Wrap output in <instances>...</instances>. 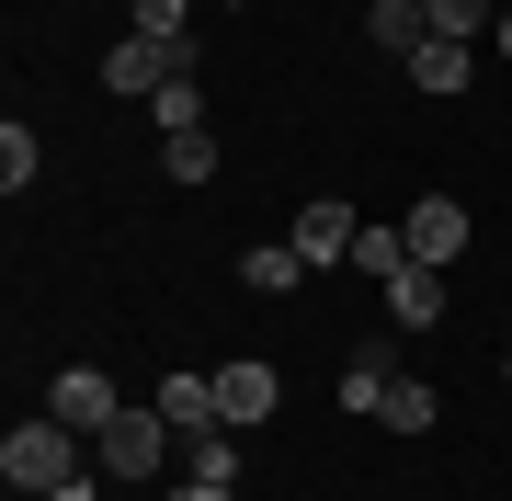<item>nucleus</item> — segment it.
<instances>
[{"label": "nucleus", "instance_id": "nucleus-13", "mask_svg": "<svg viewBox=\"0 0 512 501\" xmlns=\"http://www.w3.org/2000/svg\"><path fill=\"white\" fill-rule=\"evenodd\" d=\"M433 422H444V399L421 376H387V433H433Z\"/></svg>", "mask_w": 512, "mask_h": 501}, {"label": "nucleus", "instance_id": "nucleus-7", "mask_svg": "<svg viewBox=\"0 0 512 501\" xmlns=\"http://www.w3.org/2000/svg\"><path fill=\"white\" fill-rule=\"evenodd\" d=\"M399 228H410V262H456V251H467V205H456V194H421Z\"/></svg>", "mask_w": 512, "mask_h": 501}, {"label": "nucleus", "instance_id": "nucleus-17", "mask_svg": "<svg viewBox=\"0 0 512 501\" xmlns=\"http://www.w3.org/2000/svg\"><path fill=\"white\" fill-rule=\"evenodd\" d=\"M342 410H365V422L387 410V353H353L342 365Z\"/></svg>", "mask_w": 512, "mask_h": 501}, {"label": "nucleus", "instance_id": "nucleus-20", "mask_svg": "<svg viewBox=\"0 0 512 501\" xmlns=\"http://www.w3.org/2000/svg\"><path fill=\"white\" fill-rule=\"evenodd\" d=\"M126 12H137V35H160V46L194 35V0H126Z\"/></svg>", "mask_w": 512, "mask_h": 501}, {"label": "nucleus", "instance_id": "nucleus-19", "mask_svg": "<svg viewBox=\"0 0 512 501\" xmlns=\"http://www.w3.org/2000/svg\"><path fill=\"white\" fill-rule=\"evenodd\" d=\"M183 445H194V479L205 490H239V445H228V433H183Z\"/></svg>", "mask_w": 512, "mask_h": 501}, {"label": "nucleus", "instance_id": "nucleus-4", "mask_svg": "<svg viewBox=\"0 0 512 501\" xmlns=\"http://www.w3.org/2000/svg\"><path fill=\"white\" fill-rule=\"evenodd\" d=\"M274 399H285V376L262 365V353H228V365H217V410H228V433L274 422Z\"/></svg>", "mask_w": 512, "mask_h": 501}, {"label": "nucleus", "instance_id": "nucleus-2", "mask_svg": "<svg viewBox=\"0 0 512 501\" xmlns=\"http://www.w3.org/2000/svg\"><path fill=\"white\" fill-rule=\"evenodd\" d=\"M194 69H205V57H194V35H183V46L126 35V46L103 57V92H114V103H148V92H171V80H194Z\"/></svg>", "mask_w": 512, "mask_h": 501}, {"label": "nucleus", "instance_id": "nucleus-1", "mask_svg": "<svg viewBox=\"0 0 512 501\" xmlns=\"http://www.w3.org/2000/svg\"><path fill=\"white\" fill-rule=\"evenodd\" d=\"M0 479H12V490H69L80 479V433L69 422H57V410H46V422H12V433H0Z\"/></svg>", "mask_w": 512, "mask_h": 501}, {"label": "nucleus", "instance_id": "nucleus-10", "mask_svg": "<svg viewBox=\"0 0 512 501\" xmlns=\"http://www.w3.org/2000/svg\"><path fill=\"white\" fill-rule=\"evenodd\" d=\"M365 35L387 46V69H410V57L433 46V12H421V0H376V12H365Z\"/></svg>", "mask_w": 512, "mask_h": 501}, {"label": "nucleus", "instance_id": "nucleus-12", "mask_svg": "<svg viewBox=\"0 0 512 501\" xmlns=\"http://www.w3.org/2000/svg\"><path fill=\"white\" fill-rule=\"evenodd\" d=\"M296 274H308V251H296V240H262V251H239V285H251V297H285Z\"/></svg>", "mask_w": 512, "mask_h": 501}, {"label": "nucleus", "instance_id": "nucleus-6", "mask_svg": "<svg viewBox=\"0 0 512 501\" xmlns=\"http://www.w3.org/2000/svg\"><path fill=\"white\" fill-rule=\"evenodd\" d=\"M353 240H365V217H353L342 194H319L308 217H296V251H308V274H319V262H353Z\"/></svg>", "mask_w": 512, "mask_h": 501}, {"label": "nucleus", "instance_id": "nucleus-3", "mask_svg": "<svg viewBox=\"0 0 512 501\" xmlns=\"http://www.w3.org/2000/svg\"><path fill=\"white\" fill-rule=\"evenodd\" d=\"M160 456H171V422H160V399H148V410H114V422L92 433V467H103V479H148Z\"/></svg>", "mask_w": 512, "mask_h": 501}, {"label": "nucleus", "instance_id": "nucleus-25", "mask_svg": "<svg viewBox=\"0 0 512 501\" xmlns=\"http://www.w3.org/2000/svg\"><path fill=\"white\" fill-rule=\"evenodd\" d=\"M501 376H512V353H501Z\"/></svg>", "mask_w": 512, "mask_h": 501}, {"label": "nucleus", "instance_id": "nucleus-8", "mask_svg": "<svg viewBox=\"0 0 512 501\" xmlns=\"http://www.w3.org/2000/svg\"><path fill=\"white\" fill-rule=\"evenodd\" d=\"M387 319H399V331H433L444 319V262H399V274H387Z\"/></svg>", "mask_w": 512, "mask_h": 501}, {"label": "nucleus", "instance_id": "nucleus-15", "mask_svg": "<svg viewBox=\"0 0 512 501\" xmlns=\"http://www.w3.org/2000/svg\"><path fill=\"white\" fill-rule=\"evenodd\" d=\"M160 171H171V183H217V137H160Z\"/></svg>", "mask_w": 512, "mask_h": 501}, {"label": "nucleus", "instance_id": "nucleus-5", "mask_svg": "<svg viewBox=\"0 0 512 501\" xmlns=\"http://www.w3.org/2000/svg\"><path fill=\"white\" fill-rule=\"evenodd\" d=\"M46 410H57V422H69V433H103V422H114V410H126V399H114V376H103V365H57Z\"/></svg>", "mask_w": 512, "mask_h": 501}, {"label": "nucleus", "instance_id": "nucleus-9", "mask_svg": "<svg viewBox=\"0 0 512 501\" xmlns=\"http://www.w3.org/2000/svg\"><path fill=\"white\" fill-rule=\"evenodd\" d=\"M160 422H171V433H228L217 376H194V365H183V376H160Z\"/></svg>", "mask_w": 512, "mask_h": 501}, {"label": "nucleus", "instance_id": "nucleus-22", "mask_svg": "<svg viewBox=\"0 0 512 501\" xmlns=\"http://www.w3.org/2000/svg\"><path fill=\"white\" fill-rule=\"evenodd\" d=\"M46 501H103V490H92V467H80V479H69V490H46Z\"/></svg>", "mask_w": 512, "mask_h": 501}, {"label": "nucleus", "instance_id": "nucleus-21", "mask_svg": "<svg viewBox=\"0 0 512 501\" xmlns=\"http://www.w3.org/2000/svg\"><path fill=\"white\" fill-rule=\"evenodd\" d=\"M421 12H433V35H467V46H478V23H490V0H421Z\"/></svg>", "mask_w": 512, "mask_h": 501}, {"label": "nucleus", "instance_id": "nucleus-24", "mask_svg": "<svg viewBox=\"0 0 512 501\" xmlns=\"http://www.w3.org/2000/svg\"><path fill=\"white\" fill-rule=\"evenodd\" d=\"M490 46H501V57H512V12H501V23H490Z\"/></svg>", "mask_w": 512, "mask_h": 501}, {"label": "nucleus", "instance_id": "nucleus-18", "mask_svg": "<svg viewBox=\"0 0 512 501\" xmlns=\"http://www.w3.org/2000/svg\"><path fill=\"white\" fill-rule=\"evenodd\" d=\"M35 126H23V114H12V126H0V194H23V183H35Z\"/></svg>", "mask_w": 512, "mask_h": 501}, {"label": "nucleus", "instance_id": "nucleus-23", "mask_svg": "<svg viewBox=\"0 0 512 501\" xmlns=\"http://www.w3.org/2000/svg\"><path fill=\"white\" fill-rule=\"evenodd\" d=\"M171 501H228V490H205V479H183V490H171Z\"/></svg>", "mask_w": 512, "mask_h": 501}, {"label": "nucleus", "instance_id": "nucleus-14", "mask_svg": "<svg viewBox=\"0 0 512 501\" xmlns=\"http://www.w3.org/2000/svg\"><path fill=\"white\" fill-rule=\"evenodd\" d=\"M148 126H160V137H194V126H205V80H171V92H148Z\"/></svg>", "mask_w": 512, "mask_h": 501}, {"label": "nucleus", "instance_id": "nucleus-16", "mask_svg": "<svg viewBox=\"0 0 512 501\" xmlns=\"http://www.w3.org/2000/svg\"><path fill=\"white\" fill-rule=\"evenodd\" d=\"M353 262H365V274L387 285V274H399V262H410V228H387V217H365V240H353Z\"/></svg>", "mask_w": 512, "mask_h": 501}, {"label": "nucleus", "instance_id": "nucleus-26", "mask_svg": "<svg viewBox=\"0 0 512 501\" xmlns=\"http://www.w3.org/2000/svg\"><path fill=\"white\" fill-rule=\"evenodd\" d=\"M501 12H512V0H501Z\"/></svg>", "mask_w": 512, "mask_h": 501}, {"label": "nucleus", "instance_id": "nucleus-11", "mask_svg": "<svg viewBox=\"0 0 512 501\" xmlns=\"http://www.w3.org/2000/svg\"><path fill=\"white\" fill-rule=\"evenodd\" d=\"M410 80H421V92H467V80H478V46L467 35H433V46L410 57Z\"/></svg>", "mask_w": 512, "mask_h": 501}]
</instances>
